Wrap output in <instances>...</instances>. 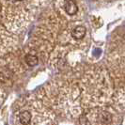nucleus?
I'll return each instance as SVG.
<instances>
[{"instance_id":"obj_3","label":"nucleus","mask_w":125,"mask_h":125,"mask_svg":"<svg viewBox=\"0 0 125 125\" xmlns=\"http://www.w3.org/2000/svg\"><path fill=\"white\" fill-rule=\"evenodd\" d=\"M19 119L22 124H28L31 119V115L28 111H23L19 115Z\"/></svg>"},{"instance_id":"obj_2","label":"nucleus","mask_w":125,"mask_h":125,"mask_svg":"<svg viewBox=\"0 0 125 125\" xmlns=\"http://www.w3.org/2000/svg\"><path fill=\"white\" fill-rule=\"evenodd\" d=\"M86 35V28L84 26H76L72 32V36L74 38L75 40H81L85 37Z\"/></svg>"},{"instance_id":"obj_4","label":"nucleus","mask_w":125,"mask_h":125,"mask_svg":"<svg viewBox=\"0 0 125 125\" xmlns=\"http://www.w3.org/2000/svg\"><path fill=\"white\" fill-rule=\"evenodd\" d=\"M25 62L27 63V65L29 66H35L38 64V57L33 55H27L25 56Z\"/></svg>"},{"instance_id":"obj_1","label":"nucleus","mask_w":125,"mask_h":125,"mask_svg":"<svg viewBox=\"0 0 125 125\" xmlns=\"http://www.w3.org/2000/svg\"><path fill=\"white\" fill-rule=\"evenodd\" d=\"M64 9H65V11L69 15H74L78 11V7L74 0H67L65 2Z\"/></svg>"},{"instance_id":"obj_5","label":"nucleus","mask_w":125,"mask_h":125,"mask_svg":"<svg viewBox=\"0 0 125 125\" xmlns=\"http://www.w3.org/2000/svg\"><path fill=\"white\" fill-rule=\"evenodd\" d=\"M17 1H22V0H17Z\"/></svg>"}]
</instances>
